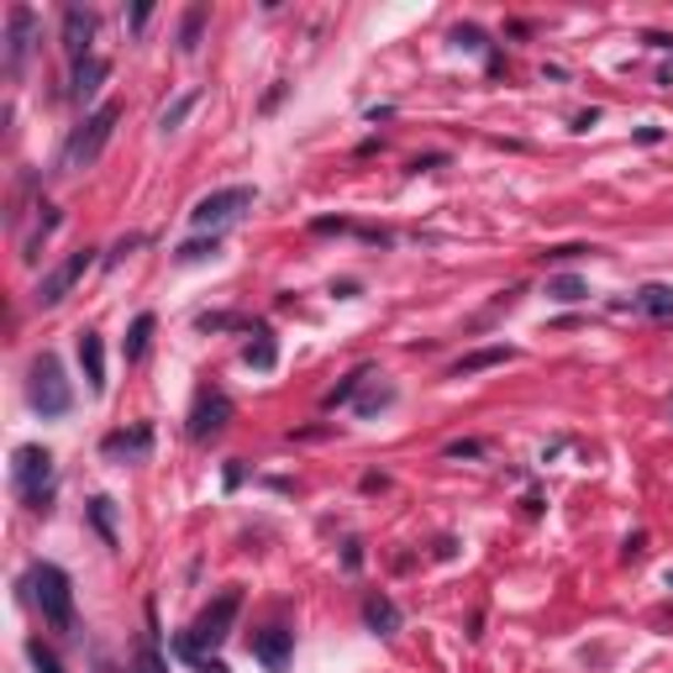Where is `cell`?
Wrapping results in <instances>:
<instances>
[{
  "mask_svg": "<svg viewBox=\"0 0 673 673\" xmlns=\"http://www.w3.org/2000/svg\"><path fill=\"white\" fill-rule=\"evenodd\" d=\"M79 368H85V385L106 395V342H100V332L79 336Z\"/></svg>",
  "mask_w": 673,
  "mask_h": 673,
  "instance_id": "obj_13",
  "label": "cell"
},
{
  "mask_svg": "<svg viewBox=\"0 0 673 673\" xmlns=\"http://www.w3.org/2000/svg\"><path fill=\"white\" fill-rule=\"evenodd\" d=\"M26 400H32V410H37V416H64V410L74 406L69 379H64V363L53 358V353H37V358H32Z\"/></svg>",
  "mask_w": 673,
  "mask_h": 673,
  "instance_id": "obj_5",
  "label": "cell"
},
{
  "mask_svg": "<svg viewBox=\"0 0 673 673\" xmlns=\"http://www.w3.org/2000/svg\"><path fill=\"white\" fill-rule=\"evenodd\" d=\"M53 227H58V211L48 206V211H43V221L32 227V238H26V247H22V258H26V264H32V258H37V247H43V242L53 238Z\"/></svg>",
  "mask_w": 673,
  "mask_h": 673,
  "instance_id": "obj_20",
  "label": "cell"
},
{
  "mask_svg": "<svg viewBox=\"0 0 673 673\" xmlns=\"http://www.w3.org/2000/svg\"><path fill=\"white\" fill-rule=\"evenodd\" d=\"M195 669H200V673H227V663H217V658H200Z\"/></svg>",
  "mask_w": 673,
  "mask_h": 673,
  "instance_id": "obj_31",
  "label": "cell"
},
{
  "mask_svg": "<svg viewBox=\"0 0 673 673\" xmlns=\"http://www.w3.org/2000/svg\"><path fill=\"white\" fill-rule=\"evenodd\" d=\"M90 268H96V247H79V253H69L64 264L48 268V274L37 279V289H32V306H37V311H53V306H58V300H64V295H69V289L90 274Z\"/></svg>",
  "mask_w": 673,
  "mask_h": 673,
  "instance_id": "obj_7",
  "label": "cell"
},
{
  "mask_svg": "<svg viewBox=\"0 0 673 673\" xmlns=\"http://www.w3.org/2000/svg\"><path fill=\"white\" fill-rule=\"evenodd\" d=\"M26 589H32V605L43 610V621L69 631L74 626V589H69V574L58 563H32L26 574Z\"/></svg>",
  "mask_w": 673,
  "mask_h": 673,
  "instance_id": "obj_3",
  "label": "cell"
},
{
  "mask_svg": "<svg viewBox=\"0 0 673 673\" xmlns=\"http://www.w3.org/2000/svg\"><path fill=\"white\" fill-rule=\"evenodd\" d=\"M548 295L574 306V300H589V285H584V279H574V274H563V279H548Z\"/></svg>",
  "mask_w": 673,
  "mask_h": 673,
  "instance_id": "obj_21",
  "label": "cell"
},
{
  "mask_svg": "<svg viewBox=\"0 0 673 673\" xmlns=\"http://www.w3.org/2000/svg\"><path fill=\"white\" fill-rule=\"evenodd\" d=\"M11 489L22 495L32 510H43L53 495V453L48 448H37V442H26L11 453Z\"/></svg>",
  "mask_w": 673,
  "mask_h": 673,
  "instance_id": "obj_4",
  "label": "cell"
},
{
  "mask_svg": "<svg viewBox=\"0 0 673 673\" xmlns=\"http://www.w3.org/2000/svg\"><path fill=\"white\" fill-rule=\"evenodd\" d=\"M247 363L253 368H274V336L258 327V342H247Z\"/></svg>",
  "mask_w": 673,
  "mask_h": 673,
  "instance_id": "obj_24",
  "label": "cell"
},
{
  "mask_svg": "<svg viewBox=\"0 0 673 673\" xmlns=\"http://www.w3.org/2000/svg\"><path fill=\"white\" fill-rule=\"evenodd\" d=\"M106 74H111V64L106 58H85V64H74V79H69V96L85 106V100L96 96L100 85H106Z\"/></svg>",
  "mask_w": 673,
  "mask_h": 673,
  "instance_id": "obj_14",
  "label": "cell"
},
{
  "mask_svg": "<svg viewBox=\"0 0 673 673\" xmlns=\"http://www.w3.org/2000/svg\"><path fill=\"white\" fill-rule=\"evenodd\" d=\"M195 100H200L195 90H190V96H179V100H174V106L164 111V117H158V126H164V132H174V126H179V121H185V117L195 111Z\"/></svg>",
  "mask_w": 673,
  "mask_h": 673,
  "instance_id": "obj_25",
  "label": "cell"
},
{
  "mask_svg": "<svg viewBox=\"0 0 673 673\" xmlns=\"http://www.w3.org/2000/svg\"><path fill=\"white\" fill-rule=\"evenodd\" d=\"M147 16H153V5H137V11H132V32H143Z\"/></svg>",
  "mask_w": 673,
  "mask_h": 673,
  "instance_id": "obj_30",
  "label": "cell"
},
{
  "mask_svg": "<svg viewBox=\"0 0 673 673\" xmlns=\"http://www.w3.org/2000/svg\"><path fill=\"white\" fill-rule=\"evenodd\" d=\"M479 453V442H453V448H448V457H474Z\"/></svg>",
  "mask_w": 673,
  "mask_h": 673,
  "instance_id": "obj_29",
  "label": "cell"
},
{
  "mask_svg": "<svg viewBox=\"0 0 673 673\" xmlns=\"http://www.w3.org/2000/svg\"><path fill=\"white\" fill-rule=\"evenodd\" d=\"M90 43H96V11L69 5V11H64V53H69L74 64H85V58H96Z\"/></svg>",
  "mask_w": 673,
  "mask_h": 673,
  "instance_id": "obj_10",
  "label": "cell"
},
{
  "mask_svg": "<svg viewBox=\"0 0 673 673\" xmlns=\"http://www.w3.org/2000/svg\"><path fill=\"white\" fill-rule=\"evenodd\" d=\"M247 206H253V190H247V185H227V190H211L206 200H195L190 227H195V232H211V238H217L221 227H232V221H238Z\"/></svg>",
  "mask_w": 673,
  "mask_h": 673,
  "instance_id": "obj_6",
  "label": "cell"
},
{
  "mask_svg": "<svg viewBox=\"0 0 673 673\" xmlns=\"http://www.w3.org/2000/svg\"><path fill=\"white\" fill-rule=\"evenodd\" d=\"M32 37H37V16H32V5H11V11H5V74H11V79H22L26 53H32Z\"/></svg>",
  "mask_w": 673,
  "mask_h": 673,
  "instance_id": "obj_8",
  "label": "cell"
},
{
  "mask_svg": "<svg viewBox=\"0 0 673 673\" xmlns=\"http://www.w3.org/2000/svg\"><path fill=\"white\" fill-rule=\"evenodd\" d=\"M363 621L374 626L379 637H389V631H400V610H395L389 595H368V600H363Z\"/></svg>",
  "mask_w": 673,
  "mask_h": 673,
  "instance_id": "obj_15",
  "label": "cell"
},
{
  "mask_svg": "<svg viewBox=\"0 0 673 673\" xmlns=\"http://www.w3.org/2000/svg\"><path fill=\"white\" fill-rule=\"evenodd\" d=\"M147 342H153V316H137V321H132V332H126V363H143Z\"/></svg>",
  "mask_w": 673,
  "mask_h": 673,
  "instance_id": "obj_18",
  "label": "cell"
},
{
  "mask_svg": "<svg viewBox=\"0 0 673 673\" xmlns=\"http://www.w3.org/2000/svg\"><path fill=\"white\" fill-rule=\"evenodd\" d=\"M90 521L100 527V537H106V542H117V521H111V500H106V495H96V500H90Z\"/></svg>",
  "mask_w": 673,
  "mask_h": 673,
  "instance_id": "obj_22",
  "label": "cell"
},
{
  "mask_svg": "<svg viewBox=\"0 0 673 673\" xmlns=\"http://www.w3.org/2000/svg\"><path fill=\"white\" fill-rule=\"evenodd\" d=\"M227 421H232V400H227L221 389H206L190 410V437L195 442H206V437H217Z\"/></svg>",
  "mask_w": 673,
  "mask_h": 673,
  "instance_id": "obj_9",
  "label": "cell"
},
{
  "mask_svg": "<svg viewBox=\"0 0 673 673\" xmlns=\"http://www.w3.org/2000/svg\"><path fill=\"white\" fill-rule=\"evenodd\" d=\"M669 589H673V574H669Z\"/></svg>",
  "mask_w": 673,
  "mask_h": 673,
  "instance_id": "obj_32",
  "label": "cell"
},
{
  "mask_svg": "<svg viewBox=\"0 0 673 673\" xmlns=\"http://www.w3.org/2000/svg\"><path fill=\"white\" fill-rule=\"evenodd\" d=\"M363 379H374V368H368V363H363V368H353V374H347V379H342V385L332 389V395H327V410H336V406H347V400H353V389L363 385Z\"/></svg>",
  "mask_w": 673,
  "mask_h": 673,
  "instance_id": "obj_19",
  "label": "cell"
},
{
  "mask_svg": "<svg viewBox=\"0 0 673 673\" xmlns=\"http://www.w3.org/2000/svg\"><path fill=\"white\" fill-rule=\"evenodd\" d=\"M510 358H516V347H479V353H468V358L453 363V379H468V374L495 368V363H510Z\"/></svg>",
  "mask_w": 673,
  "mask_h": 673,
  "instance_id": "obj_17",
  "label": "cell"
},
{
  "mask_svg": "<svg viewBox=\"0 0 673 673\" xmlns=\"http://www.w3.org/2000/svg\"><path fill=\"white\" fill-rule=\"evenodd\" d=\"M217 242H221V238H211V242H185V247H179V258H185V264H195V258L217 253Z\"/></svg>",
  "mask_w": 673,
  "mask_h": 673,
  "instance_id": "obj_27",
  "label": "cell"
},
{
  "mask_svg": "<svg viewBox=\"0 0 673 673\" xmlns=\"http://www.w3.org/2000/svg\"><path fill=\"white\" fill-rule=\"evenodd\" d=\"M100 453L111 457V463H121V457H126V463H137V457L153 453V432H147V427H132V432H111L106 442H100Z\"/></svg>",
  "mask_w": 673,
  "mask_h": 673,
  "instance_id": "obj_12",
  "label": "cell"
},
{
  "mask_svg": "<svg viewBox=\"0 0 673 673\" xmlns=\"http://www.w3.org/2000/svg\"><path fill=\"white\" fill-rule=\"evenodd\" d=\"M200 26H206V5H195L190 16H185V32H179V48L185 53L200 48Z\"/></svg>",
  "mask_w": 673,
  "mask_h": 673,
  "instance_id": "obj_23",
  "label": "cell"
},
{
  "mask_svg": "<svg viewBox=\"0 0 673 673\" xmlns=\"http://www.w3.org/2000/svg\"><path fill=\"white\" fill-rule=\"evenodd\" d=\"M26 658H32V669H37V673H64V669H58V658H53V652L43 648V642H37V637H32V642H26Z\"/></svg>",
  "mask_w": 673,
  "mask_h": 673,
  "instance_id": "obj_26",
  "label": "cell"
},
{
  "mask_svg": "<svg viewBox=\"0 0 673 673\" xmlns=\"http://www.w3.org/2000/svg\"><path fill=\"white\" fill-rule=\"evenodd\" d=\"M137 673H164V658L153 652V642L143 648V658H137Z\"/></svg>",
  "mask_w": 673,
  "mask_h": 673,
  "instance_id": "obj_28",
  "label": "cell"
},
{
  "mask_svg": "<svg viewBox=\"0 0 673 673\" xmlns=\"http://www.w3.org/2000/svg\"><path fill=\"white\" fill-rule=\"evenodd\" d=\"M289 648H295V631H285V626H264V631L253 637V658H258L268 673L289 669Z\"/></svg>",
  "mask_w": 673,
  "mask_h": 673,
  "instance_id": "obj_11",
  "label": "cell"
},
{
  "mask_svg": "<svg viewBox=\"0 0 673 673\" xmlns=\"http://www.w3.org/2000/svg\"><path fill=\"white\" fill-rule=\"evenodd\" d=\"M242 610V595L238 589H221L217 600L206 605L200 616H195V626L179 637V658H190V663H200L206 658V648H221L227 637H232V621H238Z\"/></svg>",
  "mask_w": 673,
  "mask_h": 673,
  "instance_id": "obj_2",
  "label": "cell"
},
{
  "mask_svg": "<svg viewBox=\"0 0 673 673\" xmlns=\"http://www.w3.org/2000/svg\"><path fill=\"white\" fill-rule=\"evenodd\" d=\"M637 311H648L652 321H673V285H642L637 289Z\"/></svg>",
  "mask_w": 673,
  "mask_h": 673,
  "instance_id": "obj_16",
  "label": "cell"
},
{
  "mask_svg": "<svg viewBox=\"0 0 673 673\" xmlns=\"http://www.w3.org/2000/svg\"><path fill=\"white\" fill-rule=\"evenodd\" d=\"M117 121H121L117 100L96 106V111L69 132V143H64V153H58V174H79V168L96 164L100 153H106V143H111V132H117Z\"/></svg>",
  "mask_w": 673,
  "mask_h": 673,
  "instance_id": "obj_1",
  "label": "cell"
}]
</instances>
